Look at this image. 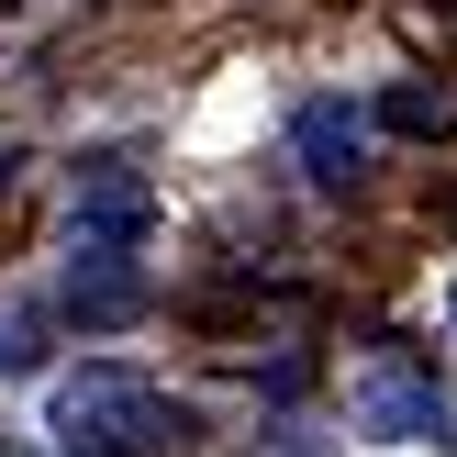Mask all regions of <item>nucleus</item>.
I'll return each mask as SVG.
<instances>
[{
  "mask_svg": "<svg viewBox=\"0 0 457 457\" xmlns=\"http://www.w3.org/2000/svg\"><path fill=\"white\" fill-rule=\"evenodd\" d=\"M45 424H56L67 457H179L190 446V413L156 379H134V369H67Z\"/></svg>",
  "mask_w": 457,
  "mask_h": 457,
  "instance_id": "f257e3e1",
  "label": "nucleus"
},
{
  "mask_svg": "<svg viewBox=\"0 0 457 457\" xmlns=\"http://www.w3.org/2000/svg\"><path fill=\"white\" fill-rule=\"evenodd\" d=\"M346 413H357V436H379V446H413V436H446V391H436V369H424L413 346H369L346 369Z\"/></svg>",
  "mask_w": 457,
  "mask_h": 457,
  "instance_id": "f03ea898",
  "label": "nucleus"
},
{
  "mask_svg": "<svg viewBox=\"0 0 457 457\" xmlns=\"http://www.w3.org/2000/svg\"><path fill=\"white\" fill-rule=\"evenodd\" d=\"M134 235H145V179L134 168H89L79 201H67V245L79 257H134Z\"/></svg>",
  "mask_w": 457,
  "mask_h": 457,
  "instance_id": "7ed1b4c3",
  "label": "nucleus"
},
{
  "mask_svg": "<svg viewBox=\"0 0 457 457\" xmlns=\"http://www.w3.org/2000/svg\"><path fill=\"white\" fill-rule=\"evenodd\" d=\"M302 156H312V179H357V112L312 101L302 112Z\"/></svg>",
  "mask_w": 457,
  "mask_h": 457,
  "instance_id": "20e7f679",
  "label": "nucleus"
},
{
  "mask_svg": "<svg viewBox=\"0 0 457 457\" xmlns=\"http://www.w3.org/2000/svg\"><path fill=\"white\" fill-rule=\"evenodd\" d=\"M446 324H457V290H446Z\"/></svg>",
  "mask_w": 457,
  "mask_h": 457,
  "instance_id": "39448f33",
  "label": "nucleus"
}]
</instances>
